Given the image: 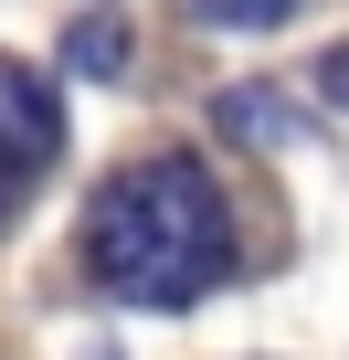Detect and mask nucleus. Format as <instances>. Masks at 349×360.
Returning <instances> with one entry per match:
<instances>
[{"mask_svg": "<svg viewBox=\"0 0 349 360\" xmlns=\"http://www.w3.org/2000/svg\"><path fill=\"white\" fill-rule=\"evenodd\" d=\"M328 96H349V53H338V64H328Z\"/></svg>", "mask_w": 349, "mask_h": 360, "instance_id": "6", "label": "nucleus"}, {"mask_svg": "<svg viewBox=\"0 0 349 360\" xmlns=\"http://www.w3.org/2000/svg\"><path fill=\"white\" fill-rule=\"evenodd\" d=\"M212 117H223V127H244L254 148H275V138H286V96H275V85H244V96H223Z\"/></svg>", "mask_w": 349, "mask_h": 360, "instance_id": "3", "label": "nucleus"}, {"mask_svg": "<svg viewBox=\"0 0 349 360\" xmlns=\"http://www.w3.org/2000/svg\"><path fill=\"white\" fill-rule=\"evenodd\" d=\"M296 11V0H191V22H212V32H275Z\"/></svg>", "mask_w": 349, "mask_h": 360, "instance_id": "4", "label": "nucleus"}, {"mask_svg": "<svg viewBox=\"0 0 349 360\" xmlns=\"http://www.w3.org/2000/svg\"><path fill=\"white\" fill-rule=\"evenodd\" d=\"M85 265L117 307H191L233 276V202L191 148L127 159L96 212H85Z\"/></svg>", "mask_w": 349, "mask_h": 360, "instance_id": "1", "label": "nucleus"}, {"mask_svg": "<svg viewBox=\"0 0 349 360\" xmlns=\"http://www.w3.org/2000/svg\"><path fill=\"white\" fill-rule=\"evenodd\" d=\"M74 64H85V75H117V64H127L117 22H74Z\"/></svg>", "mask_w": 349, "mask_h": 360, "instance_id": "5", "label": "nucleus"}, {"mask_svg": "<svg viewBox=\"0 0 349 360\" xmlns=\"http://www.w3.org/2000/svg\"><path fill=\"white\" fill-rule=\"evenodd\" d=\"M53 148H64V96H53L32 64L0 53V202L32 191V180L53 169Z\"/></svg>", "mask_w": 349, "mask_h": 360, "instance_id": "2", "label": "nucleus"}]
</instances>
